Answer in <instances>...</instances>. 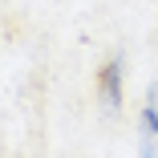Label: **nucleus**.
I'll use <instances>...</instances> for the list:
<instances>
[{"mask_svg": "<svg viewBox=\"0 0 158 158\" xmlns=\"http://www.w3.org/2000/svg\"><path fill=\"white\" fill-rule=\"evenodd\" d=\"M102 106L110 114L122 106V57H114L110 65L102 69Z\"/></svg>", "mask_w": 158, "mask_h": 158, "instance_id": "1", "label": "nucleus"}, {"mask_svg": "<svg viewBox=\"0 0 158 158\" xmlns=\"http://www.w3.org/2000/svg\"><path fill=\"white\" fill-rule=\"evenodd\" d=\"M142 130L150 138H158V85H150L146 93V106H142Z\"/></svg>", "mask_w": 158, "mask_h": 158, "instance_id": "2", "label": "nucleus"}, {"mask_svg": "<svg viewBox=\"0 0 158 158\" xmlns=\"http://www.w3.org/2000/svg\"><path fill=\"white\" fill-rule=\"evenodd\" d=\"M138 158H158V150H154V138L142 130V146H138Z\"/></svg>", "mask_w": 158, "mask_h": 158, "instance_id": "3", "label": "nucleus"}]
</instances>
